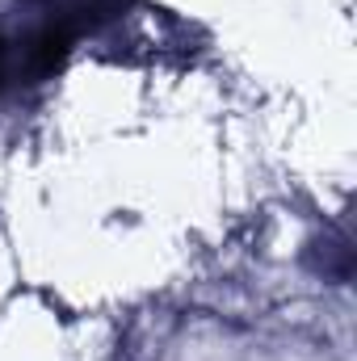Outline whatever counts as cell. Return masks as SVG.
Segmentation results:
<instances>
[{
  "mask_svg": "<svg viewBox=\"0 0 357 361\" xmlns=\"http://www.w3.org/2000/svg\"><path fill=\"white\" fill-rule=\"evenodd\" d=\"M4 72H8V47L0 42V80H4Z\"/></svg>",
  "mask_w": 357,
  "mask_h": 361,
  "instance_id": "6da1fadb",
  "label": "cell"
}]
</instances>
